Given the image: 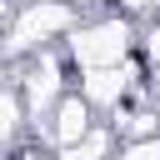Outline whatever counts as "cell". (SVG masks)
I'll return each instance as SVG.
<instances>
[{
  "label": "cell",
  "instance_id": "cell-6",
  "mask_svg": "<svg viewBox=\"0 0 160 160\" xmlns=\"http://www.w3.org/2000/svg\"><path fill=\"white\" fill-rule=\"evenodd\" d=\"M115 125H95V130H85L80 140H70V145H60L55 150V160H115Z\"/></svg>",
  "mask_w": 160,
  "mask_h": 160
},
{
  "label": "cell",
  "instance_id": "cell-5",
  "mask_svg": "<svg viewBox=\"0 0 160 160\" xmlns=\"http://www.w3.org/2000/svg\"><path fill=\"white\" fill-rule=\"evenodd\" d=\"M85 130H95V105H90L80 90H65V95H60V105L50 110V120H45V140L60 150V145L80 140Z\"/></svg>",
  "mask_w": 160,
  "mask_h": 160
},
{
  "label": "cell",
  "instance_id": "cell-9",
  "mask_svg": "<svg viewBox=\"0 0 160 160\" xmlns=\"http://www.w3.org/2000/svg\"><path fill=\"white\" fill-rule=\"evenodd\" d=\"M145 15H160V0H145Z\"/></svg>",
  "mask_w": 160,
  "mask_h": 160
},
{
  "label": "cell",
  "instance_id": "cell-1",
  "mask_svg": "<svg viewBox=\"0 0 160 160\" xmlns=\"http://www.w3.org/2000/svg\"><path fill=\"white\" fill-rule=\"evenodd\" d=\"M65 50L80 70H100V65H120L140 50V25L120 10L110 15H95V20H80L70 35H65Z\"/></svg>",
  "mask_w": 160,
  "mask_h": 160
},
{
  "label": "cell",
  "instance_id": "cell-2",
  "mask_svg": "<svg viewBox=\"0 0 160 160\" xmlns=\"http://www.w3.org/2000/svg\"><path fill=\"white\" fill-rule=\"evenodd\" d=\"M75 25L80 20H75L70 0H25L5 30V55H35V50H45V40L70 35Z\"/></svg>",
  "mask_w": 160,
  "mask_h": 160
},
{
  "label": "cell",
  "instance_id": "cell-7",
  "mask_svg": "<svg viewBox=\"0 0 160 160\" xmlns=\"http://www.w3.org/2000/svg\"><path fill=\"white\" fill-rule=\"evenodd\" d=\"M25 120H30V110H25L20 85H0V150L25 130Z\"/></svg>",
  "mask_w": 160,
  "mask_h": 160
},
{
  "label": "cell",
  "instance_id": "cell-8",
  "mask_svg": "<svg viewBox=\"0 0 160 160\" xmlns=\"http://www.w3.org/2000/svg\"><path fill=\"white\" fill-rule=\"evenodd\" d=\"M115 160H160V135H135V140H120Z\"/></svg>",
  "mask_w": 160,
  "mask_h": 160
},
{
  "label": "cell",
  "instance_id": "cell-4",
  "mask_svg": "<svg viewBox=\"0 0 160 160\" xmlns=\"http://www.w3.org/2000/svg\"><path fill=\"white\" fill-rule=\"evenodd\" d=\"M135 75H140V70H135L130 60H120V65H100V70H85L75 90H80L95 110H105V115H110V110L135 90Z\"/></svg>",
  "mask_w": 160,
  "mask_h": 160
},
{
  "label": "cell",
  "instance_id": "cell-3",
  "mask_svg": "<svg viewBox=\"0 0 160 160\" xmlns=\"http://www.w3.org/2000/svg\"><path fill=\"white\" fill-rule=\"evenodd\" d=\"M65 90H70V85H65V70H60L55 50H35L30 65H25V80H20V95H25V110H30V125H35V130H45V120H50V110L60 105Z\"/></svg>",
  "mask_w": 160,
  "mask_h": 160
}]
</instances>
